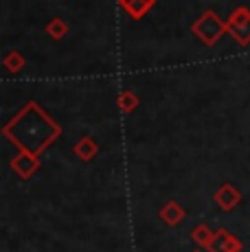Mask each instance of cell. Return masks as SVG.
<instances>
[{
    "label": "cell",
    "mask_w": 250,
    "mask_h": 252,
    "mask_svg": "<svg viewBox=\"0 0 250 252\" xmlns=\"http://www.w3.org/2000/svg\"><path fill=\"white\" fill-rule=\"evenodd\" d=\"M2 136L11 140L18 149L40 156L62 136V125L46 114V110L37 101H27L2 127Z\"/></svg>",
    "instance_id": "1"
},
{
    "label": "cell",
    "mask_w": 250,
    "mask_h": 252,
    "mask_svg": "<svg viewBox=\"0 0 250 252\" xmlns=\"http://www.w3.org/2000/svg\"><path fill=\"white\" fill-rule=\"evenodd\" d=\"M191 33H193L204 46H215L219 40H222L224 33H228V27H226V22L218 16V13L206 9L198 20L191 24Z\"/></svg>",
    "instance_id": "2"
},
{
    "label": "cell",
    "mask_w": 250,
    "mask_h": 252,
    "mask_svg": "<svg viewBox=\"0 0 250 252\" xmlns=\"http://www.w3.org/2000/svg\"><path fill=\"white\" fill-rule=\"evenodd\" d=\"M228 27V35L237 42L239 46H248L250 44V9L246 7H237L233 9V13L226 20Z\"/></svg>",
    "instance_id": "3"
},
{
    "label": "cell",
    "mask_w": 250,
    "mask_h": 252,
    "mask_svg": "<svg viewBox=\"0 0 250 252\" xmlns=\"http://www.w3.org/2000/svg\"><path fill=\"white\" fill-rule=\"evenodd\" d=\"M9 167H11V171L16 173L20 180H31V178L40 171L42 162H40V156H35V154L25 152V149H18V154L11 158Z\"/></svg>",
    "instance_id": "4"
},
{
    "label": "cell",
    "mask_w": 250,
    "mask_h": 252,
    "mask_svg": "<svg viewBox=\"0 0 250 252\" xmlns=\"http://www.w3.org/2000/svg\"><path fill=\"white\" fill-rule=\"evenodd\" d=\"M213 200L222 211H233V208H237V204L242 202V193H239V189L235 187V184L224 182V184H219V189L213 193Z\"/></svg>",
    "instance_id": "5"
},
{
    "label": "cell",
    "mask_w": 250,
    "mask_h": 252,
    "mask_svg": "<svg viewBox=\"0 0 250 252\" xmlns=\"http://www.w3.org/2000/svg\"><path fill=\"white\" fill-rule=\"evenodd\" d=\"M211 252H242V241L228 230H215L213 239L209 244Z\"/></svg>",
    "instance_id": "6"
},
{
    "label": "cell",
    "mask_w": 250,
    "mask_h": 252,
    "mask_svg": "<svg viewBox=\"0 0 250 252\" xmlns=\"http://www.w3.org/2000/svg\"><path fill=\"white\" fill-rule=\"evenodd\" d=\"M156 0H119V7L127 13L132 20H141L154 9Z\"/></svg>",
    "instance_id": "7"
},
{
    "label": "cell",
    "mask_w": 250,
    "mask_h": 252,
    "mask_svg": "<svg viewBox=\"0 0 250 252\" xmlns=\"http://www.w3.org/2000/svg\"><path fill=\"white\" fill-rule=\"evenodd\" d=\"M73 152H75V156L79 158L81 162H90L99 154V143L94 138H90V136H81L75 143Z\"/></svg>",
    "instance_id": "8"
},
{
    "label": "cell",
    "mask_w": 250,
    "mask_h": 252,
    "mask_svg": "<svg viewBox=\"0 0 250 252\" xmlns=\"http://www.w3.org/2000/svg\"><path fill=\"white\" fill-rule=\"evenodd\" d=\"M187 217V211L182 208L178 202H167L165 206L160 208V220L165 221L167 226H178V224H182V220Z\"/></svg>",
    "instance_id": "9"
},
{
    "label": "cell",
    "mask_w": 250,
    "mask_h": 252,
    "mask_svg": "<svg viewBox=\"0 0 250 252\" xmlns=\"http://www.w3.org/2000/svg\"><path fill=\"white\" fill-rule=\"evenodd\" d=\"M27 66V60L25 55H22L20 51H7L2 57V68L7 72H11V75H18V72H22Z\"/></svg>",
    "instance_id": "10"
},
{
    "label": "cell",
    "mask_w": 250,
    "mask_h": 252,
    "mask_svg": "<svg viewBox=\"0 0 250 252\" xmlns=\"http://www.w3.org/2000/svg\"><path fill=\"white\" fill-rule=\"evenodd\" d=\"M138 103H141V101H138L136 92H132V90H123L121 94L117 96V105L123 114H132L134 110L138 108Z\"/></svg>",
    "instance_id": "11"
},
{
    "label": "cell",
    "mask_w": 250,
    "mask_h": 252,
    "mask_svg": "<svg viewBox=\"0 0 250 252\" xmlns=\"http://www.w3.org/2000/svg\"><path fill=\"white\" fill-rule=\"evenodd\" d=\"M44 31L51 40H62V37H66V33H68V22H66L64 18H53L51 22H46Z\"/></svg>",
    "instance_id": "12"
},
{
    "label": "cell",
    "mask_w": 250,
    "mask_h": 252,
    "mask_svg": "<svg viewBox=\"0 0 250 252\" xmlns=\"http://www.w3.org/2000/svg\"><path fill=\"white\" fill-rule=\"evenodd\" d=\"M213 235H215V232L211 230L206 224H198L193 230H191V239H193L198 246H202V248H209V244H211V239H213Z\"/></svg>",
    "instance_id": "13"
},
{
    "label": "cell",
    "mask_w": 250,
    "mask_h": 252,
    "mask_svg": "<svg viewBox=\"0 0 250 252\" xmlns=\"http://www.w3.org/2000/svg\"><path fill=\"white\" fill-rule=\"evenodd\" d=\"M193 252H200V250H193Z\"/></svg>",
    "instance_id": "14"
}]
</instances>
